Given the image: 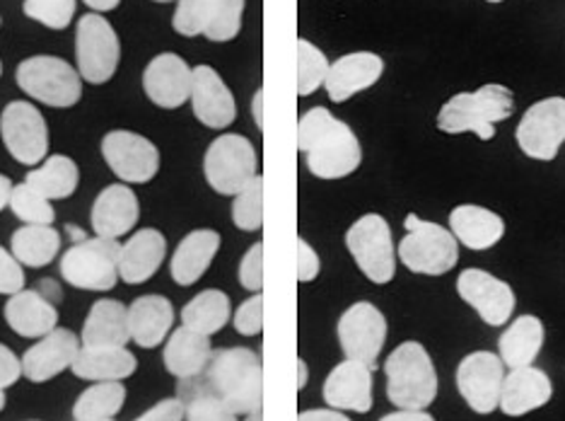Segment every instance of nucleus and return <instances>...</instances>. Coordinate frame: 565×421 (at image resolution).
<instances>
[{
	"label": "nucleus",
	"instance_id": "nucleus-1",
	"mask_svg": "<svg viewBox=\"0 0 565 421\" xmlns=\"http://www.w3.org/2000/svg\"><path fill=\"white\" fill-rule=\"evenodd\" d=\"M298 148L317 180H343L363 162L361 140L327 107H312L298 122Z\"/></svg>",
	"mask_w": 565,
	"mask_h": 421
},
{
	"label": "nucleus",
	"instance_id": "nucleus-2",
	"mask_svg": "<svg viewBox=\"0 0 565 421\" xmlns=\"http://www.w3.org/2000/svg\"><path fill=\"white\" fill-rule=\"evenodd\" d=\"M196 386L221 398L237 417L264 410V366L262 356L247 347L213 351Z\"/></svg>",
	"mask_w": 565,
	"mask_h": 421
},
{
	"label": "nucleus",
	"instance_id": "nucleus-3",
	"mask_svg": "<svg viewBox=\"0 0 565 421\" xmlns=\"http://www.w3.org/2000/svg\"><path fill=\"white\" fill-rule=\"evenodd\" d=\"M512 112H515V97L510 87L488 83L473 93L449 97L438 114V129L449 136L477 134L481 140H491L495 124L510 119Z\"/></svg>",
	"mask_w": 565,
	"mask_h": 421
},
{
	"label": "nucleus",
	"instance_id": "nucleus-4",
	"mask_svg": "<svg viewBox=\"0 0 565 421\" xmlns=\"http://www.w3.org/2000/svg\"><path fill=\"white\" fill-rule=\"evenodd\" d=\"M384 376L387 400L399 410H428L438 398V371L420 341L399 344L384 364Z\"/></svg>",
	"mask_w": 565,
	"mask_h": 421
},
{
	"label": "nucleus",
	"instance_id": "nucleus-5",
	"mask_svg": "<svg viewBox=\"0 0 565 421\" xmlns=\"http://www.w3.org/2000/svg\"><path fill=\"white\" fill-rule=\"evenodd\" d=\"M406 238L396 248V257L408 272L423 276H443L459 262V242L447 228L423 221L416 213L406 215Z\"/></svg>",
	"mask_w": 565,
	"mask_h": 421
},
{
	"label": "nucleus",
	"instance_id": "nucleus-6",
	"mask_svg": "<svg viewBox=\"0 0 565 421\" xmlns=\"http://www.w3.org/2000/svg\"><path fill=\"white\" fill-rule=\"evenodd\" d=\"M119 250L121 240L81 238L63 252L61 276L73 288L107 293L119 284Z\"/></svg>",
	"mask_w": 565,
	"mask_h": 421
},
{
	"label": "nucleus",
	"instance_id": "nucleus-7",
	"mask_svg": "<svg viewBox=\"0 0 565 421\" xmlns=\"http://www.w3.org/2000/svg\"><path fill=\"white\" fill-rule=\"evenodd\" d=\"M15 81L24 95L46 107L68 109L78 105L83 97V78L78 69L56 56L24 59L15 71Z\"/></svg>",
	"mask_w": 565,
	"mask_h": 421
},
{
	"label": "nucleus",
	"instance_id": "nucleus-8",
	"mask_svg": "<svg viewBox=\"0 0 565 421\" xmlns=\"http://www.w3.org/2000/svg\"><path fill=\"white\" fill-rule=\"evenodd\" d=\"M345 248H349L358 270L372 284H390L396 274V248L392 228L380 213H365L345 231Z\"/></svg>",
	"mask_w": 565,
	"mask_h": 421
},
{
	"label": "nucleus",
	"instance_id": "nucleus-9",
	"mask_svg": "<svg viewBox=\"0 0 565 421\" xmlns=\"http://www.w3.org/2000/svg\"><path fill=\"white\" fill-rule=\"evenodd\" d=\"M256 172V150L249 138L223 134L205 148L203 177L221 197H235L247 187Z\"/></svg>",
	"mask_w": 565,
	"mask_h": 421
},
{
	"label": "nucleus",
	"instance_id": "nucleus-10",
	"mask_svg": "<svg viewBox=\"0 0 565 421\" xmlns=\"http://www.w3.org/2000/svg\"><path fill=\"white\" fill-rule=\"evenodd\" d=\"M75 61L81 78L93 85H105L117 75L121 61L119 34L99 12L81 18L75 32Z\"/></svg>",
	"mask_w": 565,
	"mask_h": 421
},
{
	"label": "nucleus",
	"instance_id": "nucleus-11",
	"mask_svg": "<svg viewBox=\"0 0 565 421\" xmlns=\"http://www.w3.org/2000/svg\"><path fill=\"white\" fill-rule=\"evenodd\" d=\"M0 138L12 160L36 168L49 158V126L32 102L15 99L0 114Z\"/></svg>",
	"mask_w": 565,
	"mask_h": 421
},
{
	"label": "nucleus",
	"instance_id": "nucleus-12",
	"mask_svg": "<svg viewBox=\"0 0 565 421\" xmlns=\"http://www.w3.org/2000/svg\"><path fill=\"white\" fill-rule=\"evenodd\" d=\"M102 158L124 185H148L160 172V150L150 138L128 129H114L102 138Z\"/></svg>",
	"mask_w": 565,
	"mask_h": 421
},
{
	"label": "nucleus",
	"instance_id": "nucleus-13",
	"mask_svg": "<svg viewBox=\"0 0 565 421\" xmlns=\"http://www.w3.org/2000/svg\"><path fill=\"white\" fill-rule=\"evenodd\" d=\"M337 335L345 359L361 361L375 371L384 341H387V317L382 315L377 305H372L367 301L353 303L351 308L339 317Z\"/></svg>",
	"mask_w": 565,
	"mask_h": 421
},
{
	"label": "nucleus",
	"instance_id": "nucleus-14",
	"mask_svg": "<svg viewBox=\"0 0 565 421\" xmlns=\"http://www.w3.org/2000/svg\"><path fill=\"white\" fill-rule=\"evenodd\" d=\"M515 136L526 158L556 160L565 140V97H546L532 105L520 119Z\"/></svg>",
	"mask_w": 565,
	"mask_h": 421
},
{
	"label": "nucleus",
	"instance_id": "nucleus-15",
	"mask_svg": "<svg viewBox=\"0 0 565 421\" xmlns=\"http://www.w3.org/2000/svg\"><path fill=\"white\" fill-rule=\"evenodd\" d=\"M503 380L505 364L491 351H473L465 356L457 368L459 394L477 414H491L498 410Z\"/></svg>",
	"mask_w": 565,
	"mask_h": 421
},
{
	"label": "nucleus",
	"instance_id": "nucleus-16",
	"mask_svg": "<svg viewBox=\"0 0 565 421\" xmlns=\"http://www.w3.org/2000/svg\"><path fill=\"white\" fill-rule=\"evenodd\" d=\"M457 293L491 327H503L518 305L515 291H512L508 281L488 274L486 270L461 272L457 278Z\"/></svg>",
	"mask_w": 565,
	"mask_h": 421
},
{
	"label": "nucleus",
	"instance_id": "nucleus-17",
	"mask_svg": "<svg viewBox=\"0 0 565 421\" xmlns=\"http://www.w3.org/2000/svg\"><path fill=\"white\" fill-rule=\"evenodd\" d=\"M83 349L81 337L66 327H56L46 337L34 339L32 347L22 354V378L30 382H49L73 368Z\"/></svg>",
	"mask_w": 565,
	"mask_h": 421
},
{
	"label": "nucleus",
	"instance_id": "nucleus-18",
	"mask_svg": "<svg viewBox=\"0 0 565 421\" xmlns=\"http://www.w3.org/2000/svg\"><path fill=\"white\" fill-rule=\"evenodd\" d=\"M140 221V201L131 185L114 182L99 191L89 211V225L95 235L107 240L128 238Z\"/></svg>",
	"mask_w": 565,
	"mask_h": 421
},
{
	"label": "nucleus",
	"instance_id": "nucleus-19",
	"mask_svg": "<svg viewBox=\"0 0 565 421\" xmlns=\"http://www.w3.org/2000/svg\"><path fill=\"white\" fill-rule=\"evenodd\" d=\"M191 109L213 131H223L237 119V102L225 81L211 66L191 69Z\"/></svg>",
	"mask_w": 565,
	"mask_h": 421
},
{
	"label": "nucleus",
	"instance_id": "nucleus-20",
	"mask_svg": "<svg viewBox=\"0 0 565 421\" xmlns=\"http://www.w3.org/2000/svg\"><path fill=\"white\" fill-rule=\"evenodd\" d=\"M191 69L177 54H160L143 71V91L152 105L162 109H179L191 99Z\"/></svg>",
	"mask_w": 565,
	"mask_h": 421
},
{
	"label": "nucleus",
	"instance_id": "nucleus-21",
	"mask_svg": "<svg viewBox=\"0 0 565 421\" xmlns=\"http://www.w3.org/2000/svg\"><path fill=\"white\" fill-rule=\"evenodd\" d=\"M167 257V238L158 228H140L121 242L119 278L128 286H140L160 272Z\"/></svg>",
	"mask_w": 565,
	"mask_h": 421
},
{
	"label": "nucleus",
	"instance_id": "nucleus-22",
	"mask_svg": "<svg viewBox=\"0 0 565 421\" xmlns=\"http://www.w3.org/2000/svg\"><path fill=\"white\" fill-rule=\"evenodd\" d=\"M324 402L331 410L367 414L372 410V368L345 359L324 380Z\"/></svg>",
	"mask_w": 565,
	"mask_h": 421
},
{
	"label": "nucleus",
	"instance_id": "nucleus-23",
	"mask_svg": "<svg viewBox=\"0 0 565 421\" xmlns=\"http://www.w3.org/2000/svg\"><path fill=\"white\" fill-rule=\"evenodd\" d=\"M382 56L372 54V51H353V54H345L329 66V75L324 81L327 95L331 102L341 105V102L351 99L358 93H363L367 87L375 85L382 78Z\"/></svg>",
	"mask_w": 565,
	"mask_h": 421
},
{
	"label": "nucleus",
	"instance_id": "nucleus-24",
	"mask_svg": "<svg viewBox=\"0 0 565 421\" xmlns=\"http://www.w3.org/2000/svg\"><path fill=\"white\" fill-rule=\"evenodd\" d=\"M551 398H554V386L542 368H510L503 380V390H500L498 410H503L505 417H524L542 410Z\"/></svg>",
	"mask_w": 565,
	"mask_h": 421
},
{
	"label": "nucleus",
	"instance_id": "nucleus-25",
	"mask_svg": "<svg viewBox=\"0 0 565 421\" xmlns=\"http://www.w3.org/2000/svg\"><path fill=\"white\" fill-rule=\"evenodd\" d=\"M221 245V233L211 231V228H199V231L184 235L170 260V276L174 284L182 288L199 284L205 272L211 270Z\"/></svg>",
	"mask_w": 565,
	"mask_h": 421
},
{
	"label": "nucleus",
	"instance_id": "nucleus-26",
	"mask_svg": "<svg viewBox=\"0 0 565 421\" xmlns=\"http://www.w3.org/2000/svg\"><path fill=\"white\" fill-rule=\"evenodd\" d=\"M131 341L140 349L162 347L174 327V305L160 293H146L128 305Z\"/></svg>",
	"mask_w": 565,
	"mask_h": 421
},
{
	"label": "nucleus",
	"instance_id": "nucleus-27",
	"mask_svg": "<svg viewBox=\"0 0 565 421\" xmlns=\"http://www.w3.org/2000/svg\"><path fill=\"white\" fill-rule=\"evenodd\" d=\"M3 315L8 327L24 339H42L58 327L56 305L44 298L40 291L30 288H22L15 296H10Z\"/></svg>",
	"mask_w": 565,
	"mask_h": 421
},
{
	"label": "nucleus",
	"instance_id": "nucleus-28",
	"mask_svg": "<svg viewBox=\"0 0 565 421\" xmlns=\"http://www.w3.org/2000/svg\"><path fill=\"white\" fill-rule=\"evenodd\" d=\"M211 356H213L211 337L199 335V331L182 325L172 329V335L167 337L162 364H164V371L174 376L177 380H191V378H199L205 371Z\"/></svg>",
	"mask_w": 565,
	"mask_h": 421
},
{
	"label": "nucleus",
	"instance_id": "nucleus-29",
	"mask_svg": "<svg viewBox=\"0 0 565 421\" xmlns=\"http://www.w3.org/2000/svg\"><path fill=\"white\" fill-rule=\"evenodd\" d=\"M449 231L459 245L473 252L495 248L505 235V221L491 209L477 207V203H461L449 211Z\"/></svg>",
	"mask_w": 565,
	"mask_h": 421
},
{
	"label": "nucleus",
	"instance_id": "nucleus-30",
	"mask_svg": "<svg viewBox=\"0 0 565 421\" xmlns=\"http://www.w3.org/2000/svg\"><path fill=\"white\" fill-rule=\"evenodd\" d=\"M128 341H131L128 305L114 298H99L89 305L81 329L83 347H128Z\"/></svg>",
	"mask_w": 565,
	"mask_h": 421
},
{
	"label": "nucleus",
	"instance_id": "nucleus-31",
	"mask_svg": "<svg viewBox=\"0 0 565 421\" xmlns=\"http://www.w3.org/2000/svg\"><path fill=\"white\" fill-rule=\"evenodd\" d=\"M71 371L87 382H124L138 371V359L128 347H83Z\"/></svg>",
	"mask_w": 565,
	"mask_h": 421
},
{
	"label": "nucleus",
	"instance_id": "nucleus-32",
	"mask_svg": "<svg viewBox=\"0 0 565 421\" xmlns=\"http://www.w3.org/2000/svg\"><path fill=\"white\" fill-rule=\"evenodd\" d=\"M544 323L536 315H522L512 323L498 341V356L508 368H524L536 361L544 347Z\"/></svg>",
	"mask_w": 565,
	"mask_h": 421
},
{
	"label": "nucleus",
	"instance_id": "nucleus-33",
	"mask_svg": "<svg viewBox=\"0 0 565 421\" xmlns=\"http://www.w3.org/2000/svg\"><path fill=\"white\" fill-rule=\"evenodd\" d=\"M34 191H40L42 197H46L49 201H63L71 199L75 191L81 187V168L78 162L68 156H49L42 165H36L24 177Z\"/></svg>",
	"mask_w": 565,
	"mask_h": 421
},
{
	"label": "nucleus",
	"instance_id": "nucleus-34",
	"mask_svg": "<svg viewBox=\"0 0 565 421\" xmlns=\"http://www.w3.org/2000/svg\"><path fill=\"white\" fill-rule=\"evenodd\" d=\"M10 252L28 270H44L58 257L61 233L54 225H22L10 238Z\"/></svg>",
	"mask_w": 565,
	"mask_h": 421
},
{
	"label": "nucleus",
	"instance_id": "nucleus-35",
	"mask_svg": "<svg viewBox=\"0 0 565 421\" xmlns=\"http://www.w3.org/2000/svg\"><path fill=\"white\" fill-rule=\"evenodd\" d=\"M230 317H233V303L225 291L217 288L196 293L182 308V325L205 337L217 335L230 323Z\"/></svg>",
	"mask_w": 565,
	"mask_h": 421
},
{
	"label": "nucleus",
	"instance_id": "nucleus-36",
	"mask_svg": "<svg viewBox=\"0 0 565 421\" xmlns=\"http://www.w3.org/2000/svg\"><path fill=\"white\" fill-rule=\"evenodd\" d=\"M124 382H93L73 404V419H117L126 404Z\"/></svg>",
	"mask_w": 565,
	"mask_h": 421
},
{
	"label": "nucleus",
	"instance_id": "nucleus-37",
	"mask_svg": "<svg viewBox=\"0 0 565 421\" xmlns=\"http://www.w3.org/2000/svg\"><path fill=\"white\" fill-rule=\"evenodd\" d=\"M8 209L24 225H54V221H56L54 201L42 197L40 191H34L28 182L15 185Z\"/></svg>",
	"mask_w": 565,
	"mask_h": 421
},
{
	"label": "nucleus",
	"instance_id": "nucleus-38",
	"mask_svg": "<svg viewBox=\"0 0 565 421\" xmlns=\"http://www.w3.org/2000/svg\"><path fill=\"white\" fill-rule=\"evenodd\" d=\"M233 223L242 233H256L264 228V177L256 175L239 194L233 197Z\"/></svg>",
	"mask_w": 565,
	"mask_h": 421
},
{
	"label": "nucleus",
	"instance_id": "nucleus-39",
	"mask_svg": "<svg viewBox=\"0 0 565 421\" xmlns=\"http://www.w3.org/2000/svg\"><path fill=\"white\" fill-rule=\"evenodd\" d=\"M329 59L322 49H317L312 42L298 40V95L310 97L319 87L324 85L329 75Z\"/></svg>",
	"mask_w": 565,
	"mask_h": 421
},
{
	"label": "nucleus",
	"instance_id": "nucleus-40",
	"mask_svg": "<svg viewBox=\"0 0 565 421\" xmlns=\"http://www.w3.org/2000/svg\"><path fill=\"white\" fill-rule=\"evenodd\" d=\"M244 0H213L209 24H205L203 36L211 42H233L242 30Z\"/></svg>",
	"mask_w": 565,
	"mask_h": 421
},
{
	"label": "nucleus",
	"instance_id": "nucleus-41",
	"mask_svg": "<svg viewBox=\"0 0 565 421\" xmlns=\"http://www.w3.org/2000/svg\"><path fill=\"white\" fill-rule=\"evenodd\" d=\"M182 382L189 386V394H182V400L186 402L184 421H237V414L213 392L196 386V380Z\"/></svg>",
	"mask_w": 565,
	"mask_h": 421
},
{
	"label": "nucleus",
	"instance_id": "nucleus-42",
	"mask_svg": "<svg viewBox=\"0 0 565 421\" xmlns=\"http://www.w3.org/2000/svg\"><path fill=\"white\" fill-rule=\"evenodd\" d=\"M22 10L49 30H66L75 18V0H24Z\"/></svg>",
	"mask_w": 565,
	"mask_h": 421
},
{
	"label": "nucleus",
	"instance_id": "nucleus-43",
	"mask_svg": "<svg viewBox=\"0 0 565 421\" xmlns=\"http://www.w3.org/2000/svg\"><path fill=\"white\" fill-rule=\"evenodd\" d=\"M213 0H177L172 28L182 36H203Z\"/></svg>",
	"mask_w": 565,
	"mask_h": 421
},
{
	"label": "nucleus",
	"instance_id": "nucleus-44",
	"mask_svg": "<svg viewBox=\"0 0 565 421\" xmlns=\"http://www.w3.org/2000/svg\"><path fill=\"white\" fill-rule=\"evenodd\" d=\"M233 325L242 337H256L264 331V293H252V296L244 301L235 317Z\"/></svg>",
	"mask_w": 565,
	"mask_h": 421
},
{
	"label": "nucleus",
	"instance_id": "nucleus-45",
	"mask_svg": "<svg viewBox=\"0 0 565 421\" xmlns=\"http://www.w3.org/2000/svg\"><path fill=\"white\" fill-rule=\"evenodd\" d=\"M239 284L249 293H262L264 291V242H254V245L244 252L239 262Z\"/></svg>",
	"mask_w": 565,
	"mask_h": 421
},
{
	"label": "nucleus",
	"instance_id": "nucleus-46",
	"mask_svg": "<svg viewBox=\"0 0 565 421\" xmlns=\"http://www.w3.org/2000/svg\"><path fill=\"white\" fill-rule=\"evenodd\" d=\"M28 284L24 278V266L18 262L15 254L0 245V296H15Z\"/></svg>",
	"mask_w": 565,
	"mask_h": 421
},
{
	"label": "nucleus",
	"instance_id": "nucleus-47",
	"mask_svg": "<svg viewBox=\"0 0 565 421\" xmlns=\"http://www.w3.org/2000/svg\"><path fill=\"white\" fill-rule=\"evenodd\" d=\"M184 417H186V402L182 398H164L134 421H184Z\"/></svg>",
	"mask_w": 565,
	"mask_h": 421
},
{
	"label": "nucleus",
	"instance_id": "nucleus-48",
	"mask_svg": "<svg viewBox=\"0 0 565 421\" xmlns=\"http://www.w3.org/2000/svg\"><path fill=\"white\" fill-rule=\"evenodd\" d=\"M322 272V260H319L317 250L305 238H298V281L300 284H310Z\"/></svg>",
	"mask_w": 565,
	"mask_h": 421
},
{
	"label": "nucleus",
	"instance_id": "nucleus-49",
	"mask_svg": "<svg viewBox=\"0 0 565 421\" xmlns=\"http://www.w3.org/2000/svg\"><path fill=\"white\" fill-rule=\"evenodd\" d=\"M20 378H22V359H18V354L0 341V390L18 386Z\"/></svg>",
	"mask_w": 565,
	"mask_h": 421
},
{
	"label": "nucleus",
	"instance_id": "nucleus-50",
	"mask_svg": "<svg viewBox=\"0 0 565 421\" xmlns=\"http://www.w3.org/2000/svg\"><path fill=\"white\" fill-rule=\"evenodd\" d=\"M298 421H351V419L345 417V412L331 410V407H327V410H307V412H300V414H298Z\"/></svg>",
	"mask_w": 565,
	"mask_h": 421
},
{
	"label": "nucleus",
	"instance_id": "nucleus-51",
	"mask_svg": "<svg viewBox=\"0 0 565 421\" xmlns=\"http://www.w3.org/2000/svg\"><path fill=\"white\" fill-rule=\"evenodd\" d=\"M380 421H435L426 410H399L384 414Z\"/></svg>",
	"mask_w": 565,
	"mask_h": 421
},
{
	"label": "nucleus",
	"instance_id": "nucleus-52",
	"mask_svg": "<svg viewBox=\"0 0 565 421\" xmlns=\"http://www.w3.org/2000/svg\"><path fill=\"white\" fill-rule=\"evenodd\" d=\"M252 117H254L256 129L264 131V91H262V87L254 93V99H252Z\"/></svg>",
	"mask_w": 565,
	"mask_h": 421
},
{
	"label": "nucleus",
	"instance_id": "nucleus-53",
	"mask_svg": "<svg viewBox=\"0 0 565 421\" xmlns=\"http://www.w3.org/2000/svg\"><path fill=\"white\" fill-rule=\"evenodd\" d=\"M12 189H15V185H12L10 177L0 175V211H6L10 207V197H12Z\"/></svg>",
	"mask_w": 565,
	"mask_h": 421
},
{
	"label": "nucleus",
	"instance_id": "nucleus-54",
	"mask_svg": "<svg viewBox=\"0 0 565 421\" xmlns=\"http://www.w3.org/2000/svg\"><path fill=\"white\" fill-rule=\"evenodd\" d=\"M83 3L93 10V12H109V10H117L121 0H83Z\"/></svg>",
	"mask_w": 565,
	"mask_h": 421
},
{
	"label": "nucleus",
	"instance_id": "nucleus-55",
	"mask_svg": "<svg viewBox=\"0 0 565 421\" xmlns=\"http://www.w3.org/2000/svg\"><path fill=\"white\" fill-rule=\"evenodd\" d=\"M307 380H310V371H307V361L298 359V390L307 388Z\"/></svg>",
	"mask_w": 565,
	"mask_h": 421
},
{
	"label": "nucleus",
	"instance_id": "nucleus-56",
	"mask_svg": "<svg viewBox=\"0 0 565 421\" xmlns=\"http://www.w3.org/2000/svg\"><path fill=\"white\" fill-rule=\"evenodd\" d=\"M244 421H264V410H259V412H252V414H247V419Z\"/></svg>",
	"mask_w": 565,
	"mask_h": 421
},
{
	"label": "nucleus",
	"instance_id": "nucleus-57",
	"mask_svg": "<svg viewBox=\"0 0 565 421\" xmlns=\"http://www.w3.org/2000/svg\"><path fill=\"white\" fill-rule=\"evenodd\" d=\"M6 402H8V398H6V390H0V412L6 410Z\"/></svg>",
	"mask_w": 565,
	"mask_h": 421
},
{
	"label": "nucleus",
	"instance_id": "nucleus-58",
	"mask_svg": "<svg viewBox=\"0 0 565 421\" xmlns=\"http://www.w3.org/2000/svg\"><path fill=\"white\" fill-rule=\"evenodd\" d=\"M73 421H117V419H73Z\"/></svg>",
	"mask_w": 565,
	"mask_h": 421
},
{
	"label": "nucleus",
	"instance_id": "nucleus-59",
	"mask_svg": "<svg viewBox=\"0 0 565 421\" xmlns=\"http://www.w3.org/2000/svg\"><path fill=\"white\" fill-rule=\"evenodd\" d=\"M486 3H503V0H486Z\"/></svg>",
	"mask_w": 565,
	"mask_h": 421
},
{
	"label": "nucleus",
	"instance_id": "nucleus-60",
	"mask_svg": "<svg viewBox=\"0 0 565 421\" xmlns=\"http://www.w3.org/2000/svg\"><path fill=\"white\" fill-rule=\"evenodd\" d=\"M156 3H172V0H156Z\"/></svg>",
	"mask_w": 565,
	"mask_h": 421
},
{
	"label": "nucleus",
	"instance_id": "nucleus-61",
	"mask_svg": "<svg viewBox=\"0 0 565 421\" xmlns=\"http://www.w3.org/2000/svg\"><path fill=\"white\" fill-rule=\"evenodd\" d=\"M0 75H3V61H0Z\"/></svg>",
	"mask_w": 565,
	"mask_h": 421
}]
</instances>
